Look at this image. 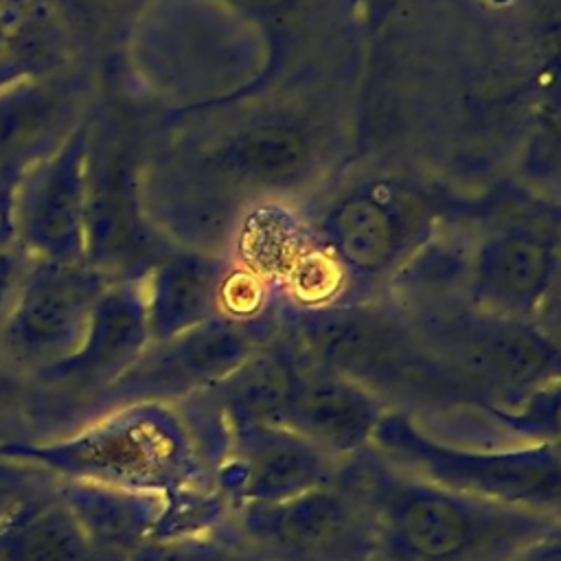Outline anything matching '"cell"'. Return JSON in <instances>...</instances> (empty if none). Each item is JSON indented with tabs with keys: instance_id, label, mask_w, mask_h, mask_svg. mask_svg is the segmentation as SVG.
Returning a JSON list of instances; mask_svg holds the SVG:
<instances>
[{
	"instance_id": "7",
	"label": "cell",
	"mask_w": 561,
	"mask_h": 561,
	"mask_svg": "<svg viewBox=\"0 0 561 561\" xmlns=\"http://www.w3.org/2000/svg\"><path fill=\"white\" fill-rule=\"evenodd\" d=\"M92 127L79 121L11 186L7 221L33 261L85 263Z\"/></svg>"
},
{
	"instance_id": "11",
	"label": "cell",
	"mask_w": 561,
	"mask_h": 561,
	"mask_svg": "<svg viewBox=\"0 0 561 561\" xmlns=\"http://www.w3.org/2000/svg\"><path fill=\"white\" fill-rule=\"evenodd\" d=\"M145 276L112 280L94 302L88 329L72 355L28 381L94 403L151 342Z\"/></svg>"
},
{
	"instance_id": "23",
	"label": "cell",
	"mask_w": 561,
	"mask_h": 561,
	"mask_svg": "<svg viewBox=\"0 0 561 561\" xmlns=\"http://www.w3.org/2000/svg\"><path fill=\"white\" fill-rule=\"evenodd\" d=\"M57 478L35 465L0 458V522L31 495L53 486Z\"/></svg>"
},
{
	"instance_id": "18",
	"label": "cell",
	"mask_w": 561,
	"mask_h": 561,
	"mask_svg": "<svg viewBox=\"0 0 561 561\" xmlns=\"http://www.w3.org/2000/svg\"><path fill=\"white\" fill-rule=\"evenodd\" d=\"M311 149L302 131L285 125H254L210 153L204 171L224 184L285 188L309 169Z\"/></svg>"
},
{
	"instance_id": "4",
	"label": "cell",
	"mask_w": 561,
	"mask_h": 561,
	"mask_svg": "<svg viewBox=\"0 0 561 561\" xmlns=\"http://www.w3.org/2000/svg\"><path fill=\"white\" fill-rule=\"evenodd\" d=\"M412 324L469 403L508 410L539 386L559 379V346L533 322L476 307H440L427 322Z\"/></svg>"
},
{
	"instance_id": "28",
	"label": "cell",
	"mask_w": 561,
	"mask_h": 561,
	"mask_svg": "<svg viewBox=\"0 0 561 561\" xmlns=\"http://www.w3.org/2000/svg\"><path fill=\"white\" fill-rule=\"evenodd\" d=\"M35 2H44V4H48V0H35Z\"/></svg>"
},
{
	"instance_id": "13",
	"label": "cell",
	"mask_w": 561,
	"mask_h": 561,
	"mask_svg": "<svg viewBox=\"0 0 561 561\" xmlns=\"http://www.w3.org/2000/svg\"><path fill=\"white\" fill-rule=\"evenodd\" d=\"M388 410L394 408L368 386L302 359L283 425L331 458L348 462L370 447Z\"/></svg>"
},
{
	"instance_id": "9",
	"label": "cell",
	"mask_w": 561,
	"mask_h": 561,
	"mask_svg": "<svg viewBox=\"0 0 561 561\" xmlns=\"http://www.w3.org/2000/svg\"><path fill=\"white\" fill-rule=\"evenodd\" d=\"M110 283L88 263L33 261L0 327L4 359L31 379L72 355Z\"/></svg>"
},
{
	"instance_id": "15",
	"label": "cell",
	"mask_w": 561,
	"mask_h": 561,
	"mask_svg": "<svg viewBox=\"0 0 561 561\" xmlns=\"http://www.w3.org/2000/svg\"><path fill=\"white\" fill-rule=\"evenodd\" d=\"M228 272L219 254L184 248L162 254L142 278L151 342L224 316Z\"/></svg>"
},
{
	"instance_id": "10",
	"label": "cell",
	"mask_w": 561,
	"mask_h": 561,
	"mask_svg": "<svg viewBox=\"0 0 561 561\" xmlns=\"http://www.w3.org/2000/svg\"><path fill=\"white\" fill-rule=\"evenodd\" d=\"M142 208L129 153L92 131L85 208V263L107 280L138 278L162 256Z\"/></svg>"
},
{
	"instance_id": "5",
	"label": "cell",
	"mask_w": 561,
	"mask_h": 561,
	"mask_svg": "<svg viewBox=\"0 0 561 561\" xmlns=\"http://www.w3.org/2000/svg\"><path fill=\"white\" fill-rule=\"evenodd\" d=\"M219 526L272 561H383L357 458L331 484L278 504L232 511Z\"/></svg>"
},
{
	"instance_id": "2",
	"label": "cell",
	"mask_w": 561,
	"mask_h": 561,
	"mask_svg": "<svg viewBox=\"0 0 561 561\" xmlns=\"http://www.w3.org/2000/svg\"><path fill=\"white\" fill-rule=\"evenodd\" d=\"M357 469L383 561H508L561 533L559 515L427 484L392 469L370 447L357 456Z\"/></svg>"
},
{
	"instance_id": "1",
	"label": "cell",
	"mask_w": 561,
	"mask_h": 561,
	"mask_svg": "<svg viewBox=\"0 0 561 561\" xmlns=\"http://www.w3.org/2000/svg\"><path fill=\"white\" fill-rule=\"evenodd\" d=\"M0 458L35 465L59 480L162 495L167 508L153 539L213 530L228 517L195 432L178 403H129L70 434L0 440Z\"/></svg>"
},
{
	"instance_id": "3",
	"label": "cell",
	"mask_w": 561,
	"mask_h": 561,
	"mask_svg": "<svg viewBox=\"0 0 561 561\" xmlns=\"http://www.w3.org/2000/svg\"><path fill=\"white\" fill-rule=\"evenodd\" d=\"M370 449L392 469L427 484L559 515V443L476 447L430 434L412 414L388 410L375 427Z\"/></svg>"
},
{
	"instance_id": "12",
	"label": "cell",
	"mask_w": 561,
	"mask_h": 561,
	"mask_svg": "<svg viewBox=\"0 0 561 561\" xmlns=\"http://www.w3.org/2000/svg\"><path fill=\"white\" fill-rule=\"evenodd\" d=\"M329 254L357 276L397 270L421 237V217L412 202L375 186L344 195L322 219Z\"/></svg>"
},
{
	"instance_id": "20",
	"label": "cell",
	"mask_w": 561,
	"mask_h": 561,
	"mask_svg": "<svg viewBox=\"0 0 561 561\" xmlns=\"http://www.w3.org/2000/svg\"><path fill=\"white\" fill-rule=\"evenodd\" d=\"M66 35L48 4L0 0V90L55 75L66 57Z\"/></svg>"
},
{
	"instance_id": "25",
	"label": "cell",
	"mask_w": 561,
	"mask_h": 561,
	"mask_svg": "<svg viewBox=\"0 0 561 561\" xmlns=\"http://www.w3.org/2000/svg\"><path fill=\"white\" fill-rule=\"evenodd\" d=\"M508 561H561V533L537 541Z\"/></svg>"
},
{
	"instance_id": "8",
	"label": "cell",
	"mask_w": 561,
	"mask_h": 561,
	"mask_svg": "<svg viewBox=\"0 0 561 561\" xmlns=\"http://www.w3.org/2000/svg\"><path fill=\"white\" fill-rule=\"evenodd\" d=\"M206 462L228 513L291 500L335 482L346 467L285 425L221 430Z\"/></svg>"
},
{
	"instance_id": "14",
	"label": "cell",
	"mask_w": 561,
	"mask_h": 561,
	"mask_svg": "<svg viewBox=\"0 0 561 561\" xmlns=\"http://www.w3.org/2000/svg\"><path fill=\"white\" fill-rule=\"evenodd\" d=\"M557 272L550 243L526 228L497 230L469 252L467 291L476 309L533 322Z\"/></svg>"
},
{
	"instance_id": "19",
	"label": "cell",
	"mask_w": 561,
	"mask_h": 561,
	"mask_svg": "<svg viewBox=\"0 0 561 561\" xmlns=\"http://www.w3.org/2000/svg\"><path fill=\"white\" fill-rule=\"evenodd\" d=\"M0 561H96L83 530L57 495V482L0 522Z\"/></svg>"
},
{
	"instance_id": "24",
	"label": "cell",
	"mask_w": 561,
	"mask_h": 561,
	"mask_svg": "<svg viewBox=\"0 0 561 561\" xmlns=\"http://www.w3.org/2000/svg\"><path fill=\"white\" fill-rule=\"evenodd\" d=\"M28 377L22 375L4 355L0 353V416L13 412L22 405L24 388L28 386Z\"/></svg>"
},
{
	"instance_id": "26",
	"label": "cell",
	"mask_w": 561,
	"mask_h": 561,
	"mask_svg": "<svg viewBox=\"0 0 561 561\" xmlns=\"http://www.w3.org/2000/svg\"><path fill=\"white\" fill-rule=\"evenodd\" d=\"M221 4H226L228 9L234 11H243L250 15H261V13H272L276 9H280L287 0H217Z\"/></svg>"
},
{
	"instance_id": "16",
	"label": "cell",
	"mask_w": 561,
	"mask_h": 561,
	"mask_svg": "<svg viewBox=\"0 0 561 561\" xmlns=\"http://www.w3.org/2000/svg\"><path fill=\"white\" fill-rule=\"evenodd\" d=\"M57 495L77 519L96 561H125L156 537L167 508L158 493L85 480L57 478Z\"/></svg>"
},
{
	"instance_id": "22",
	"label": "cell",
	"mask_w": 561,
	"mask_h": 561,
	"mask_svg": "<svg viewBox=\"0 0 561 561\" xmlns=\"http://www.w3.org/2000/svg\"><path fill=\"white\" fill-rule=\"evenodd\" d=\"M140 0H48L66 31L99 33L123 20Z\"/></svg>"
},
{
	"instance_id": "6",
	"label": "cell",
	"mask_w": 561,
	"mask_h": 561,
	"mask_svg": "<svg viewBox=\"0 0 561 561\" xmlns=\"http://www.w3.org/2000/svg\"><path fill=\"white\" fill-rule=\"evenodd\" d=\"M278 333V316L239 320L217 316L145 346L138 359L90 405V421L129 403H182L230 375Z\"/></svg>"
},
{
	"instance_id": "21",
	"label": "cell",
	"mask_w": 561,
	"mask_h": 561,
	"mask_svg": "<svg viewBox=\"0 0 561 561\" xmlns=\"http://www.w3.org/2000/svg\"><path fill=\"white\" fill-rule=\"evenodd\" d=\"M125 561H272L252 546L217 526L213 530L149 539Z\"/></svg>"
},
{
	"instance_id": "17",
	"label": "cell",
	"mask_w": 561,
	"mask_h": 561,
	"mask_svg": "<svg viewBox=\"0 0 561 561\" xmlns=\"http://www.w3.org/2000/svg\"><path fill=\"white\" fill-rule=\"evenodd\" d=\"M81 118L70 85L55 75L26 79L0 90V175H18L48 153Z\"/></svg>"
},
{
	"instance_id": "27",
	"label": "cell",
	"mask_w": 561,
	"mask_h": 561,
	"mask_svg": "<svg viewBox=\"0 0 561 561\" xmlns=\"http://www.w3.org/2000/svg\"><path fill=\"white\" fill-rule=\"evenodd\" d=\"M9 193L11 184L0 175V219H7V208H9Z\"/></svg>"
}]
</instances>
